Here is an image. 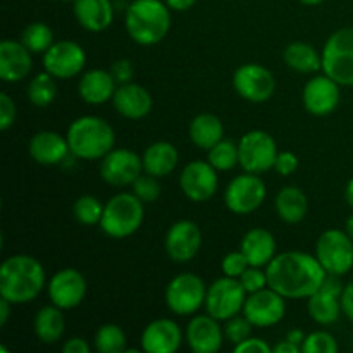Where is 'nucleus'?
Returning <instances> with one entry per match:
<instances>
[{"label":"nucleus","mask_w":353,"mask_h":353,"mask_svg":"<svg viewBox=\"0 0 353 353\" xmlns=\"http://www.w3.org/2000/svg\"><path fill=\"white\" fill-rule=\"evenodd\" d=\"M269 288L285 299H309L319 292L327 272L316 255L305 252H283L265 268Z\"/></svg>","instance_id":"obj_1"},{"label":"nucleus","mask_w":353,"mask_h":353,"mask_svg":"<svg viewBox=\"0 0 353 353\" xmlns=\"http://www.w3.org/2000/svg\"><path fill=\"white\" fill-rule=\"evenodd\" d=\"M45 288V269L31 255H12L0 268V296L12 305L33 302Z\"/></svg>","instance_id":"obj_2"},{"label":"nucleus","mask_w":353,"mask_h":353,"mask_svg":"<svg viewBox=\"0 0 353 353\" xmlns=\"http://www.w3.org/2000/svg\"><path fill=\"white\" fill-rule=\"evenodd\" d=\"M65 138L71 154L83 161L103 159L116 143L112 126L97 116H83L72 121Z\"/></svg>","instance_id":"obj_3"},{"label":"nucleus","mask_w":353,"mask_h":353,"mask_svg":"<svg viewBox=\"0 0 353 353\" xmlns=\"http://www.w3.org/2000/svg\"><path fill=\"white\" fill-rule=\"evenodd\" d=\"M171 28L169 6L162 0H133L126 9V31L138 45H155Z\"/></svg>","instance_id":"obj_4"},{"label":"nucleus","mask_w":353,"mask_h":353,"mask_svg":"<svg viewBox=\"0 0 353 353\" xmlns=\"http://www.w3.org/2000/svg\"><path fill=\"white\" fill-rule=\"evenodd\" d=\"M143 202L131 193H117L103 207L100 228L110 238H128L140 230L143 223Z\"/></svg>","instance_id":"obj_5"},{"label":"nucleus","mask_w":353,"mask_h":353,"mask_svg":"<svg viewBox=\"0 0 353 353\" xmlns=\"http://www.w3.org/2000/svg\"><path fill=\"white\" fill-rule=\"evenodd\" d=\"M323 71L334 81L353 86V28L338 30L323 48Z\"/></svg>","instance_id":"obj_6"},{"label":"nucleus","mask_w":353,"mask_h":353,"mask_svg":"<svg viewBox=\"0 0 353 353\" xmlns=\"http://www.w3.org/2000/svg\"><path fill=\"white\" fill-rule=\"evenodd\" d=\"M316 257L327 274L345 276L353 268V240L347 231L327 230L316 243Z\"/></svg>","instance_id":"obj_7"},{"label":"nucleus","mask_w":353,"mask_h":353,"mask_svg":"<svg viewBox=\"0 0 353 353\" xmlns=\"http://www.w3.org/2000/svg\"><path fill=\"white\" fill-rule=\"evenodd\" d=\"M245 300H247V290L243 288L240 279L224 276L216 279L207 288V314L217 321H228L243 312Z\"/></svg>","instance_id":"obj_8"},{"label":"nucleus","mask_w":353,"mask_h":353,"mask_svg":"<svg viewBox=\"0 0 353 353\" xmlns=\"http://www.w3.org/2000/svg\"><path fill=\"white\" fill-rule=\"evenodd\" d=\"M238 154H240V165L245 172L261 174L274 168L279 152L271 134L254 130L243 134L238 141Z\"/></svg>","instance_id":"obj_9"},{"label":"nucleus","mask_w":353,"mask_h":353,"mask_svg":"<svg viewBox=\"0 0 353 353\" xmlns=\"http://www.w3.org/2000/svg\"><path fill=\"white\" fill-rule=\"evenodd\" d=\"M207 286L196 274H179L165 288V303L176 316H192L205 305Z\"/></svg>","instance_id":"obj_10"},{"label":"nucleus","mask_w":353,"mask_h":353,"mask_svg":"<svg viewBox=\"0 0 353 353\" xmlns=\"http://www.w3.org/2000/svg\"><path fill=\"white\" fill-rule=\"evenodd\" d=\"M265 200V185L257 174L247 172L240 174L228 185L224 192V202L231 212L238 216L255 212Z\"/></svg>","instance_id":"obj_11"},{"label":"nucleus","mask_w":353,"mask_h":353,"mask_svg":"<svg viewBox=\"0 0 353 353\" xmlns=\"http://www.w3.org/2000/svg\"><path fill=\"white\" fill-rule=\"evenodd\" d=\"M233 86L241 99L248 102H265L276 92V78L261 64H243L234 71Z\"/></svg>","instance_id":"obj_12"},{"label":"nucleus","mask_w":353,"mask_h":353,"mask_svg":"<svg viewBox=\"0 0 353 353\" xmlns=\"http://www.w3.org/2000/svg\"><path fill=\"white\" fill-rule=\"evenodd\" d=\"M86 64V54L76 41H55L43 54V68L55 79L74 78L83 71Z\"/></svg>","instance_id":"obj_13"},{"label":"nucleus","mask_w":353,"mask_h":353,"mask_svg":"<svg viewBox=\"0 0 353 353\" xmlns=\"http://www.w3.org/2000/svg\"><path fill=\"white\" fill-rule=\"evenodd\" d=\"M217 169L210 162L193 161L179 174V188L192 202H207L217 192Z\"/></svg>","instance_id":"obj_14"},{"label":"nucleus","mask_w":353,"mask_h":353,"mask_svg":"<svg viewBox=\"0 0 353 353\" xmlns=\"http://www.w3.org/2000/svg\"><path fill=\"white\" fill-rule=\"evenodd\" d=\"M285 312V296L269 286L261 292L250 293L243 305V316L257 327H271L281 323Z\"/></svg>","instance_id":"obj_15"},{"label":"nucleus","mask_w":353,"mask_h":353,"mask_svg":"<svg viewBox=\"0 0 353 353\" xmlns=\"http://www.w3.org/2000/svg\"><path fill=\"white\" fill-rule=\"evenodd\" d=\"M141 171V157L128 148H112L100 162V176L107 185L112 186H131Z\"/></svg>","instance_id":"obj_16"},{"label":"nucleus","mask_w":353,"mask_h":353,"mask_svg":"<svg viewBox=\"0 0 353 353\" xmlns=\"http://www.w3.org/2000/svg\"><path fill=\"white\" fill-rule=\"evenodd\" d=\"M86 279L76 269H61L48 283V299L59 309L69 310L85 300Z\"/></svg>","instance_id":"obj_17"},{"label":"nucleus","mask_w":353,"mask_h":353,"mask_svg":"<svg viewBox=\"0 0 353 353\" xmlns=\"http://www.w3.org/2000/svg\"><path fill=\"white\" fill-rule=\"evenodd\" d=\"M202 245V233L193 221H178L169 228L164 247L171 261L185 264L195 259Z\"/></svg>","instance_id":"obj_18"},{"label":"nucleus","mask_w":353,"mask_h":353,"mask_svg":"<svg viewBox=\"0 0 353 353\" xmlns=\"http://www.w3.org/2000/svg\"><path fill=\"white\" fill-rule=\"evenodd\" d=\"M303 105L314 116H327L340 103V83L327 74L316 76L303 88Z\"/></svg>","instance_id":"obj_19"},{"label":"nucleus","mask_w":353,"mask_h":353,"mask_svg":"<svg viewBox=\"0 0 353 353\" xmlns=\"http://www.w3.org/2000/svg\"><path fill=\"white\" fill-rule=\"evenodd\" d=\"M224 340V331L221 330L219 321L210 314L196 316L190 321L186 327V341L195 353H216L221 350Z\"/></svg>","instance_id":"obj_20"},{"label":"nucleus","mask_w":353,"mask_h":353,"mask_svg":"<svg viewBox=\"0 0 353 353\" xmlns=\"http://www.w3.org/2000/svg\"><path fill=\"white\" fill-rule=\"evenodd\" d=\"M181 341V330L171 319L152 321L141 333V348L147 353H174Z\"/></svg>","instance_id":"obj_21"},{"label":"nucleus","mask_w":353,"mask_h":353,"mask_svg":"<svg viewBox=\"0 0 353 353\" xmlns=\"http://www.w3.org/2000/svg\"><path fill=\"white\" fill-rule=\"evenodd\" d=\"M112 103L121 116L133 121L147 117L154 107V100L148 90L137 83H124L117 86Z\"/></svg>","instance_id":"obj_22"},{"label":"nucleus","mask_w":353,"mask_h":353,"mask_svg":"<svg viewBox=\"0 0 353 353\" xmlns=\"http://www.w3.org/2000/svg\"><path fill=\"white\" fill-rule=\"evenodd\" d=\"M33 68L31 52L21 41L3 40L0 43V78L6 83H17L26 78Z\"/></svg>","instance_id":"obj_23"},{"label":"nucleus","mask_w":353,"mask_h":353,"mask_svg":"<svg viewBox=\"0 0 353 353\" xmlns=\"http://www.w3.org/2000/svg\"><path fill=\"white\" fill-rule=\"evenodd\" d=\"M28 150H30L33 161L41 165L61 164L71 152L68 138L61 137L55 131H40V133L34 134L31 138Z\"/></svg>","instance_id":"obj_24"},{"label":"nucleus","mask_w":353,"mask_h":353,"mask_svg":"<svg viewBox=\"0 0 353 353\" xmlns=\"http://www.w3.org/2000/svg\"><path fill=\"white\" fill-rule=\"evenodd\" d=\"M240 250L247 257L248 264L255 268H268L276 257V238L264 228H254L243 236Z\"/></svg>","instance_id":"obj_25"},{"label":"nucleus","mask_w":353,"mask_h":353,"mask_svg":"<svg viewBox=\"0 0 353 353\" xmlns=\"http://www.w3.org/2000/svg\"><path fill=\"white\" fill-rule=\"evenodd\" d=\"M116 85L117 83L112 72L105 71V69H93V71L85 72L83 78L79 79L78 92L86 103L100 105L112 99L117 90Z\"/></svg>","instance_id":"obj_26"},{"label":"nucleus","mask_w":353,"mask_h":353,"mask_svg":"<svg viewBox=\"0 0 353 353\" xmlns=\"http://www.w3.org/2000/svg\"><path fill=\"white\" fill-rule=\"evenodd\" d=\"M74 16L85 30L100 33L112 24L114 6L110 0H74Z\"/></svg>","instance_id":"obj_27"},{"label":"nucleus","mask_w":353,"mask_h":353,"mask_svg":"<svg viewBox=\"0 0 353 353\" xmlns=\"http://www.w3.org/2000/svg\"><path fill=\"white\" fill-rule=\"evenodd\" d=\"M141 161H143V171L147 174L164 178L171 174L178 165V148L169 141H155L145 150Z\"/></svg>","instance_id":"obj_28"},{"label":"nucleus","mask_w":353,"mask_h":353,"mask_svg":"<svg viewBox=\"0 0 353 353\" xmlns=\"http://www.w3.org/2000/svg\"><path fill=\"white\" fill-rule=\"evenodd\" d=\"M276 212L285 223L296 224L305 219L307 210H309V200L307 195L296 186H285L279 190L276 196Z\"/></svg>","instance_id":"obj_29"},{"label":"nucleus","mask_w":353,"mask_h":353,"mask_svg":"<svg viewBox=\"0 0 353 353\" xmlns=\"http://www.w3.org/2000/svg\"><path fill=\"white\" fill-rule=\"evenodd\" d=\"M190 140L202 150L209 152L214 145L219 143L224 138V126L221 119L214 114H199L190 123Z\"/></svg>","instance_id":"obj_30"},{"label":"nucleus","mask_w":353,"mask_h":353,"mask_svg":"<svg viewBox=\"0 0 353 353\" xmlns=\"http://www.w3.org/2000/svg\"><path fill=\"white\" fill-rule=\"evenodd\" d=\"M34 334L41 343H57L65 331V319L62 309L57 305H47L40 309L34 316Z\"/></svg>","instance_id":"obj_31"},{"label":"nucleus","mask_w":353,"mask_h":353,"mask_svg":"<svg viewBox=\"0 0 353 353\" xmlns=\"http://www.w3.org/2000/svg\"><path fill=\"white\" fill-rule=\"evenodd\" d=\"M283 59H285V64L290 69L296 72H303V74L323 69V57L317 54V50L312 45L303 43V41L290 43L286 47L285 54H283Z\"/></svg>","instance_id":"obj_32"},{"label":"nucleus","mask_w":353,"mask_h":353,"mask_svg":"<svg viewBox=\"0 0 353 353\" xmlns=\"http://www.w3.org/2000/svg\"><path fill=\"white\" fill-rule=\"evenodd\" d=\"M309 314L316 323L319 324H333L340 319L341 302L338 296L330 295L324 292H316L314 295L309 296Z\"/></svg>","instance_id":"obj_33"},{"label":"nucleus","mask_w":353,"mask_h":353,"mask_svg":"<svg viewBox=\"0 0 353 353\" xmlns=\"http://www.w3.org/2000/svg\"><path fill=\"white\" fill-rule=\"evenodd\" d=\"M57 97V83L50 72H40L28 85V99L34 107H48Z\"/></svg>","instance_id":"obj_34"},{"label":"nucleus","mask_w":353,"mask_h":353,"mask_svg":"<svg viewBox=\"0 0 353 353\" xmlns=\"http://www.w3.org/2000/svg\"><path fill=\"white\" fill-rule=\"evenodd\" d=\"M21 43L31 52V54H45L54 41V31L45 23H31L24 28L21 33Z\"/></svg>","instance_id":"obj_35"},{"label":"nucleus","mask_w":353,"mask_h":353,"mask_svg":"<svg viewBox=\"0 0 353 353\" xmlns=\"http://www.w3.org/2000/svg\"><path fill=\"white\" fill-rule=\"evenodd\" d=\"M93 343L100 353H121L126 350V333L117 324H103L95 333Z\"/></svg>","instance_id":"obj_36"},{"label":"nucleus","mask_w":353,"mask_h":353,"mask_svg":"<svg viewBox=\"0 0 353 353\" xmlns=\"http://www.w3.org/2000/svg\"><path fill=\"white\" fill-rule=\"evenodd\" d=\"M209 162L217 171H230L234 165L240 164L238 143L233 140H221L209 150Z\"/></svg>","instance_id":"obj_37"},{"label":"nucleus","mask_w":353,"mask_h":353,"mask_svg":"<svg viewBox=\"0 0 353 353\" xmlns=\"http://www.w3.org/2000/svg\"><path fill=\"white\" fill-rule=\"evenodd\" d=\"M103 207L100 200L93 195H83L79 196L72 207V214H74L76 221L85 226H93V224H100V219L103 216Z\"/></svg>","instance_id":"obj_38"},{"label":"nucleus","mask_w":353,"mask_h":353,"mask_svg":"<svg viewBox=\"0 0 353 353\" xmlns=\"http://www.w3.org/2000/svg\"><path fill=\"white\" fill-rule=\"evenodd\" d=\"M303 353H336L338 343L333 334L326 331H314L302 343Z\"/></svg>","instance_id":"obj_39"},{"label":"nucleus","mask_w":353,"mask_h":353,"mask_svg":"<svg viewBox=\"0 0 353 353\" xmlns=\"http://www.w3.org/2000/svg\"><path fill=\"white\" fill-rule=\"evenodd\" d=\"M133 193L141 200L143 203H154L161 196V185H159L157 178L152 174H140L137 181L133 183Z\"/></svg>","instance_id":"obj_40"},{"label":"nucleus","mask_w":353,"mask_h":353,"mask_svg":"<svg viewBox=\"0 0 353 353\" xmlns=\"http://www.w3.org/2000/svg\"><path fill=\"white\" fill-rule=\"evenodd\" d=\"M252 326L254 324L247 319V317H231V319L226 321V326H224V336L231 341L233 345L241 343L243 340L250 338Z\"/></svg>","instance_id":"obj_41"},{"label":"nucleus","mask_w":353,"mask_h":353,"mask_svg":"<svg viewBox=\"0 0 353 353\" xmlns=\"http://www.w3.org/2000/svg\"><path fill=\"white\" fill-rule=\"evenodd\" d=\"M238 279L241 281L243 288L247 290L248 295H250V293H255V292H261V290L268 288L269 286L268 274H265V271H262L261 268H255V265H248L247 271H245Z\"/></svg>","instance_id":"obj_42"},{"label":"nucleus","mask_w":353,"mask_h":353,"mask_svg":"<svg viewBox=\"0 0 353 353\" xmlns=\"http://www.w3.org/2000/svg\"><path fill=\"white\" fill-rule=\"evenodd\" d=\"M248 265L250 264H248L247 257H245L241 250L230 252V254L223 259V262H221L224 276H230V278H240V276L247 271Z\"/></svg>","instance_id":"obj_43"},{"label":"nucleus","mask_w":353,"mask_h":353,"mask_svg":"<svg viewBox=\"0 0 353 353\" xmlns=\"http://www.w3.org/2000/svg\"><path fill=\"white\" fill-rule=\"evenodd\" d=\"M16 121V103L7 93H0V130L7 131Z\"/></svg>","instance_id":"obj_44"},{"label":"nucleus","mask_w":353,"mask_h":353,"mask_svg":"<svg viewBox=\"0 0 353 353\" xmlns=\"http://www.w3.org/2000/svg\"><path fill=\"white\" fill-rule=\"evenodd\" d=\"M274 169L281 176H290L299 169V157L292 152H279L276 159Z\"/></svg>","instance_id":"obj_45"},{"label":"nucleus","mask_w":353,"mask_h":353,"mask_svg":"<svg viewBox=\"0 0 353 353\" xmlns=\"http://www.w3.org/2000/svg\"><path fill=\"white\" fill-rule=\"evenodd\" d=\"M110 72H112L114 79H116L117 85H124V83H131V78H133V64H131L128 59H119L112 64L110 68Z\"/></svg>","instance_id":"obj_46"},{"label":"nucleus","mask_w":353,"mask_h":353,"mask_svg":"<svg viewBox=\"0 0 353 353\" xmlns=\"http://www.w3.org/2000/svg\"><path fill=\"white\" fill-rule=\"evenodd\" d=\"M236 353H271L272 348L261 338H247L241 343L234 345Z\"/></svg>","instance_id":"obj_47"},{"label":"nucleus","mask_w":353,"mask_h":353,"mask_svg":"<svg viewBox=\"0 0 353 353\" xmlns=\"http://www.w3.org/2000/svg\"><path fill=\"white\" fill-rule=\"evenodd\" d=\"M343 290H345V286L341 285L340 276H336V274H326V278H324L323 285H321V292L330 293V295L338 296V299H340V296H341Z\"/></svg>","instance_id":"obj_48"},{"label":"nucleus","mask_w":353,"mask_h":353,"mask_svg":"<svg viewBox=\"0 0 353 353\" xmlns=\"http://www.w3.org/2000/svg\"><path fill=\"white\" fill-rule=\"evenodd\" d=\"M340 302L343 314L353 323V283H348V285L345 286L343 293H341L340 296Z\"/></svg>","instance_id":"obj_49"},{"label":"nucleus","mask_w":353,"mask_h":353,"mask_svg":"<svg viewBox=\"0 0 353 353\" xmlns=\"http://www.w3.org/2000/svg\"><path fill=\"white\" fill-rule=\"evenodd\" d=\"M62 352L64 353H90L92 352V348H90V345L86 343L83 338H69V340L64 343V347H62Z\"/></svg>","instance_id":"obj_50"},{"label":"nucleus","mask_w":353,"mask_h":353,"mask_svg":"<svg viewBox=\"0 0 353 353\" xmlns=\"http://www.w3.org/2000/svg\"><path fill=\"white\" fill-rule=\"evenodd\" d=\"M165 3L169 6V9L172 10H179V12H185V10L192 9L195 6L196 0H164Z\"/></svg>","instance_id":"obj_51"},{"label":"nucleus","mask_w":353,"mask_h":353,"mask_svg":"<svg viewBox=\"0 0 353 353\" xmlns=\"http://www.w3.org/2000/svg\"><path fill=\"white\" fill-rule=\"evenodd\" d=\"M274 352H276V353H299V352H302V348H300L299 345L292 343V341L283 340L281 343L276 345Z\"/></svg>","instance_id":"obj_52"},{"label":"nucleus","mask_w":353,"mask_h":353,"mask_svg":"<svg viewBox=\"0 0 353 353\" xmlns=\"http://www.w3.org/2000/svg\"><path fill=\"white\" fill-rule=\"evenodd\" d=\"M10 305H12V303H10L9 300L0 296V326H6L7 324V319H9L10 316Z\"/></svg>","instance_id":"obj_53"},{"label":"nucleus","mask_w":353,"mask_h":353,"mask_svg":"<svg viewBox=\"0 0 353 353\" xmlns=\"http://www.w3.org/2000/svg\"><path fill=\"white\" fill-rule=\"evenodd\" d=\"M286 340L292 341V343H295V345H299V347L302 348L303 340H305V334H303L302 330H292L288 334H286Z\"/></svg>","instance_id":"obj_54"},{"label":"nucleus","mask_w":353,"mask_h":353,"mask_svg":"<svg viewBox=\"0 0 353 353\" xmlns=\"http://www.w3.org/2000/svg\"><path fill=\"white\" fill-rule=\"evenodd\" d=\"M345 199H347V202L353 207V178L347 183V188H345Z\"/></svg>","instance_id":"obj_55"},{"label":"nucleus","mask_w":353,"mask_h":353,"mask_svg":"<svg viewBox=\"0 0 353 353\" xmlns=\"http://www.w3.org/2000/svg\"><path fill=\"white\" fill-rule=\"evenodd\" d=\"M345 231H347V233L350 234V238L353 240V216L347 221V230H345Z\"/></svg>","instance_id":"obj_56"},{"label":"nucleus","mask_w":353,"mask_h":353,"mask_svg":"<svg viewBox=\"0 0 353 353\" xmlns=\"http://www.w3.org/2000/svg\"><path fill=\"white\" fill-rule=\"evenodd\" d=\"M302 3H305V6H317V3L324 2V0H300Z\"/></svg>","instance_id":"obj_57"},{"label":"nucleus","mask_w":353,"mask_h":353,"mask_svg":"<svg viewBox=\"0 0 353 353\" xmlns=\"http://www.w3.org/2000/svg\"><path fill=\"white\" fill-rule=\"evenodd\" d=\"M62 2H74V0H62Z\"/></svg>","instance_id":"obj_58"}]
</instances>
